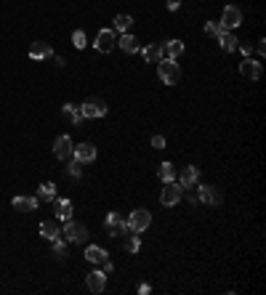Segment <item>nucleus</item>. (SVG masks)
<instances>
[{
	"instance_id": "1",
	"label": "nucleus",
	"mask_w": 266,
	"mask_h": 295,
	"mask_svg": "<svg viewBox=\"0 0 266 295\" xmlns=\"http://www.w3.org/2000/svg\"><path fill=\"white\" fill-rule=\"evenodd\" d=\"M157 77L163 80L165 85H179L181 67L176 64V58H160V62H157Z\"/></svg>"
},
{
	"instance_id": "2",
	"label": "nucleus",
	"mask_w": 266,
	"mask_h": 295,
	"mask_svg": "<svg viewBox=\"0 0 266 295\" xmlns=\"http://www.w3.org/2000/svg\"><path fill=\"white\" fill-rule=\"evenodd\" d=\"M62 234H64V240L67 242H72V245H80V242H88V226L85 223H77V221H64V229H62Z\"/></svg>"
},
{
	"instance_id": "3",
	"label": "nucleus",
	"mask_w": 266,
	"mask_h": 295,
	"mask_svg": "<svg viewBox=\"0 0 266 295\" xmlns=\"http://www.w3.org/2000/svg\"><path fill=\"white\" fill-rule=\"evenodd\" d=\"M125 223H128V229H131L133 234H144V231L149 229V223H152V213H149V210H144V208H138V210H133L131 218L125 221Z\"/></svg>"
},
{
	"instance_id": "4",
	"label": "nucleus",
	"mask_w": 266,
	"mask_h": 295,
	"mask_svg": "<svg viewBox=\"0 0 266 295\" xmlns=\"http://www.w3.org/2000/svg\"><path fill=\"white\" fill-rule=\"evenodd\" d=\"M80 112H83L85 120H99V117L107 114V104L101 99H88V101L80 104Z\"/></svg>"
},
{
	"instance_id": "5",
	"label": "nucleus",
	"mask_w": 266,
	"mask_h": 295,
	"mask_svg": "<svg viewBox=\"0 0 266 295\" xmlns=\"http://www.w3.org/2000/svg\"><path fill=\"white\" fill-rule=\"evenodd\" d=\"M181 197H184L181 184H179V181H170V184H165L163 194H160V202H163L165 208H173V205H179V202H181Z\"/></svg>"
},
{
	"instance_id": "6",
	"label": "nucleus",
	"mask_w": 266,
	"mask_h": 295,
	"mask_svg": "<svg viewBox=\"0 0 266 295\" xmlns=\"http://www.w3.org/2000/svg\"><path fill=\"white\" fill-rule=\"evenodd\" d=\"M72 152H75L72 138H69V136H56V141H53V155H56V160H62V162L72 160Z\"/></svg>"
},
{
	"instance_id": "7",
	"label": "nucleus",
	"mask_w": 266,
	"mask_h": 295,
	"mask_svg": "<svg viewBox=\"0 0 266 295\" xmlns=\"http://www.w3.org/2000/svg\"><path fill=\"white\" fill-rule=\"evenodd\" d=\"M104 229H107L109 237H120V234H128V231H131V229H128V223L123 221L120 213H109L107 221H104Z\"/></svg>"
},
{
	"instance_id": "8",
	"label": "nucleus",
	"mask_w": 266,
	"mask_h": 295,
	"mask_svg": "<svg viewBox=\"0 0 266 295\" xmlns=\"http://www.w3.org/2000/svg\"><path fill=\"white\" fill-rule=\"evenodd\" d=\"M197 202H205V205H221L224 202V194L218 186H200L197 189Z\"/></svg>"
},
{
	"instance_id": "9",
	"label": "nucleus",
	"mask_w": 266,
	"mask_h": 295,
	"mask_svg": "<svg viewBox=\"0 0 266 295\" xmlns=\"http://www.w3.org/2000/svg\"><path fill=\"white\" fill-rule=\"evenodd\" d=\"M94 45H96L99 53H109L114 45H117V32H114V29H101L96 35V43Z\"/></svg>"
},
{
	"instance_id": "10",
	"label": "nucleus",
	"mask_w": 266,
	"mask_h": 295,
	"mask_svg": "<svg viewBox=\"0 0 266 295\" xmlns=\"http://www.w3.org/2000/svg\"><path fill=\"white\" fill-rule=\"evenodd\" d=\"M242 24V11L237 6H226L221 14V27L224 29H237Z\"/></svg>"
},
{
	"instance_id": "11",
	"label": "nucleus",
	"mask_w": 266,
	"mask_h": 295,
	"mask_svg": "<svg viewBox=\"0 0 266 295\" xmlns=\"http://www.w3.org/2000/svg\"><path fill=\"white\" fill-rule=\"evenodd\" d=\"M240 72H242V77H248V80H261V75H263V67H261V62H256V58H242V64H240Z\"/></svg>"
},
{
	"instance_id": "12",
	"label": "nucleus",
	"mask_w": 266,
	"mask_h": 295,
	"mask_svg": "<svg viewBox=\"0 0 266 295\" xmlns=\"http://www.w3.org/2000/svg\"><path fill=\"white\" fill-rule=\"evenodd\" d=\"M179 184H181V189H192V186H197V179H200V170H197V165H187L179 175Z\"/></svg>"
},
{
	"instance_id": "13",
	"label": "nucleus",
	"mask_w": 266,
	"mask_h": 295,
	"mask_svg": "<svg viewBox=\"0 0 266 295\" xmlns=\"http://www.w3.org/2000/svg\"><path fill=\"white\" fill-rule=\"evenodd\" d=\"M72 157H75L77 162H94V160H96V146L91 144V141H83V144L75 146Z\"/></svg>"
},
{
	"instance_id": "14",
	"label": "nucleus",
	"mask_w": 266,
	"mask_h": 295,
	"mask_svg": "<svg viewBox=\"0 0 266 295\" xmlns=\"http://www.w3.org/2000/svg\"><path fill=\"white\" fill-rule=\"evenodd\" d=\"M216 40H218V45H221V51H226V53H234L237 45H240L237 35H234L232 29H224L221 35H216Z\"/></svg>"
},
{
	"instance_id": "15",
	"label": "nucleus",
	"mask_w": 266,
	"mask_h": 295,
	"mask_svg": "<svg viewBox=\"0 0 266 295\" xmlns=\"http://www.w3.org/2000/svg\"><path fill=\"white\" fill-rule=\"evenodd\" d=\"M11 205H14L16 210H24V213H32V210H38L40 205V199L38 197H29V194H19L11 199Z\"/></svg>"
},
{
	"instance_id": "16",
	"label": "nucleus",
	"mask_w": 266,
	"mask_h": 295,
	"mask_svg": "<svg viewBox=\"0 0 266 295\" xmlns=\"http://www.w3.org/2000/svg\"><path fill=\"white\" fill-rule=\"evenodd\" d=\"M53 56V48H51V43H32L29 45V58H35V62H43V58H51Z\"/></svg>"
},
{
	"instance_id": "17",
	"label": "nucleus",
	"mask_w": 266,
	"mask_h": 295,
	"mask_svg": "<svg viewBox=\"0 0 266 295\" xmlns=\"http://www.w3.org/2000/svg\"><path fill=\"white\" fill-rule=\"evenodd\" d=\"M85 285L91 292H101L104 287H107V271H91V274L85 277Z\"/></svg>"
},
{
	"instance_id": "18",
	"label": "nucleus",
	"mask_w": 266,
	"mask_h": 295,
	"mask_svg": "<svg viewBox=\"0 0 266 295\" xmlns=\"http://www.w3.org/2000/svg\"><path fill=\"white\" fill-rule=\"evenodd\" d=\"M138 53H141V56H144V62H149V64H157L160 58H165V53H163V45H160V43L144 45V48H138Z\"/></svg>"
},
{
	"instance_id": "19",
	"label": "nucleus",
	"mask_w": 266,
	"mask_h": 295,
	"mask_svg": "<svg viewBox=\"0 0 266 295\" xmlns=\"http://www.w3.org/2000/svg\"><path fill=\"white\" fill-rule=\"evenodd\" d=\"M62 114H64V120H69L72 125H83V120H85L77 104H64V107H62Z\"/></svg>"
},
{
	"instance_id": "20",
	"label": "nucleus",
	"mask_w": 266,
	"mask_h": 295,
	"mask_svg": "<svg viewBox=\"0 0 266 295\" xmlns=\"http://www.w3.org/2000/svg\"><path fill=\"white\" fill-rule=\"evenodd\" d=\"M53 210H56V216H59V221H69L72 218V202L64 197H56L53 199Z\"/></svg>"
},
{
	"instance_id": "21",
	"label": "nucleus",
	"mask_w": 266,
	"mask_h": 295,
	"mask_svg": "<svg viewBox=\"0 0 266 295\" xmlns=\"http://www.w3.org/2000/svg\"><path fill=\"white\" fill-rule=\"evenodd\" d=\"M85 258H88L91 263H104L109 258V253L104 250V247H99V245H88L85 247Z\"/></svg>"
},
{
	"instance_id": "22",
	"label": "nucleus",
	"mask_w": 266,
	"mask_h": 295,
	"mask_svg": "<svg viewBox=\"0 0 266 295\" xmlns=\"http://www.w3.org/2000/svg\"><path fill=\"white\" fill-rule=\"evenodd\" d=\"M117 45L123 48V53H138V48H141L138 40L133 38V35H128V32H123V38L117 40Z\"/></svg>"
},
{
	"instance_id": "23",
	"label": "nucleus",
	"mask_w": 266,
	"mask_h": 295,
	"mask_svg": "<svg viewBox=\"0 0 266 295\" xmlns=\"http://www.w3.org/2000/svg\"><path fill=\"white\" fill-rule=\"evenodd\" d=\"M40 234L45 240H56V237H62V231H59V221H43L40 223Z\"/></svg>"
},
{
	"instance_id": "24",
	"label": "nucleus",
	"mask_w": 266,
	"mask_h": 295,
	"mask_svg": "<svg viewBox=\"0 0 266 295\" xmlns=\"http://www.w3.org/2000/svg\"><path fill=\"white\" fill-rule=\"evenodd\" d=\"M38 199H40V202H53V199H56V186H53L51 181L40 184V189H38Z\"/></svg>"
},
{
	"instance_id": "25",
	"label": "nucleus",
	"mask_w": 266,
	"mask_h": 295,
	"mask_svg": "<svg viewBox=\"0 0 266 295\" xmlns=\"http://www.w3.org/2000/svg\"><path fill=\"white\" fill-rule=\"evenodd\" d=\"M157 175H160V181H163V184H170V181H176L179 170L173 168L170 162H163V165H160V170H157Z\"/></svg>"
},
{
	"instance_id": "26",
	"label": "nucleus",
	"mask_w": 266,
	"mask_h": 295,
	"mask_svg": "<svg viewBox=\"0 0 266 295\" xmlns=\"http://www.w3.org/2000/svg\"><path fill=\"white\" fill-rule=\"evenodd\" d=\"M131 24H133V16H131V14H117V16H114V27H112V29L123 35V32L131 29Z\"/></svg>"
},
{
	"instance_id": "27",
	"label": "nucleus",
	"mask_w": 266,
	"mask_h": 295,
	"mask_svg": "<svg viewBox=\"0 0 266 295\" xmlns=\"http://www.w3.org/2000/svg\"><path fill=\"white\" fill-rule=\"evenodd\" d=\"M163 53H165L168 58H179V56L184 53V43H181V40H168V43L163 45Z\"/></svg>"
},
{
	"instance_id": "28",
	"label": "nucleus",
	"mask_w": 266,
	"mask_h": 295,
	"mask_svg": "<svg viewBox=\"0 0 266 295\" xmlns=\"http://www.w3.org/2000/svg\"><path fill=\"white\" fill-rule=\"evenodd\" d=\"M51 242H53V255H56V258H67V240L56 237V240H51Z\"/></svg>"
},
{
	"instance_id": "29",
	"label": "nucleus",
	"mask_w": 266,
	"mask_h": 295,
	"mask_svg": "<svg viewBox=\"0 0 266 295\" xmlns=\"http://www.w3.org/2000/svg\"><path fill=\"white\" fill-rule=\"evenodd\" d=\"M125 250H128V253H138V250H141V237H138V234H131L128 242H125Z\"/></svg>"
},
{
	"instance_id": "30",
	"label": "nucleus",
	"mask_w": 266,
	"mask_h": 295,
	"mask_svg": "<svg viewBox=\"0 0 266 295\" xmlns=\"http://www.w3.org/2000/svg\"><path fill=\"white\" fill-rule=\"evenodd\" d=\"M85 43H88V40H85V32H83V29H75V32H72V45L80 51V48H85Z\"/></svg>"
},
{
	"instance_id": "31",
	"label": "nucleus",
	"mask_w": 266,
	"mask_h": 295,
	"mask_svg": "<svg viewBox=\"0 0 266 295\" xmlns=\"http://www.w3.org/2000/svg\"><path fill=\"white\" fill-rule=\"evenodd\" d=\"M224 32V27H221V21H205V35H221Z\"/></svg>"
},
{
	"instance_id": "32",
	"label": "nucleus",
	"mask_w": 266,
	"mask_h": 295,
	"mask_svg": "<svg viewBox=\"0 0 266 295\" xmlns=\"http://www.w3.org/2000/svg\"><path fill=\"white\" fill-rule=\"evenodd\" d=\"M69 165H67V173L72 175V179H80V175H83V170H80V165L83 162H77V160H67Z\"/></svg>"
},
{
	"instance_id": "33",
	"label": "nucleus",
	"mask_w": 266,
	"mask_h": 295,
	"mask_svg": "<svg viewBox=\"0 0 266 295\" xmlns=\"http://www.w3.org/2000/svg\"><path fill=\"white\" fill-rule=\"evenodd\" d=\"M152 149H165V136H152Z\"/></svg>"
},
{
	"instance_id": "34",
	"label": "nucleus",
	"mask_w": 266,
	"mask_h": 295,
	"mask_svg": "<svg viewBox=\"0 0 266 295\" xmlns=\"http://www.w3.org/2000/svg\"><path fill=\"white\" fill-rule=\"evenodd\" d=\"M256 51H258V56H263V53H266V40H263V38L256 43Z\"/></svg>"
},
{
	"instance_id": "35",
	"label": "nucleus",
	"mask_w": 266,
	"mask_h": 295,
	"mask_svg": "<svg viewBox=\"0 0 266 295\" xmlns=\"http://www.w3.org/2000/svg\"><path fill=\"white\" fill-rule=\"evenodd\" d=\"M181 6V0H168V11H179Z\"/></svg>"
},
{
	"instance_id": "36",
	"label": "nucleus",
	"mask_w": 266,
	"mask_h": 295,
	"mask_svg": "<svg viewBox=\"0 0 266 295\" xmlns=\"http://www.w3.org/2000/svg\"><path fill=\"white\" fill-rule=\"evenodd\" d=\"M138 292H141V295H149V292H152V287H149L146 282H144V285H138Z\"/></svg>"
}]
</instances>
